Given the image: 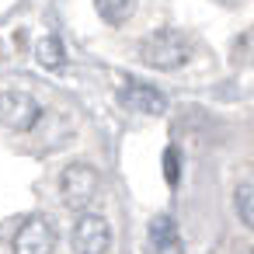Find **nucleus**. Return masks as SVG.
<instances>
[{
    "instance_id": "20e7f679",
    "label": "nucleus",
    "mask_w": 254,
    "mask_h": 254,
    "mask_svg": "<svg viewBox=\"0 0 254 254\" xmlns=\"http://www.w3.org/2000/svg\"><path fill=\"white\" fill-rule=\"evenodd\" d=\"M56 251V230L46 216H28L14 233V254H53Z\"/></svg>"
},
{
    "instance_id": "f8f14e48",
    "label": "nucleus",
    "mask_w": 254,
    "mask_h": 254,
    "mask_svg": "<svg viewBox=\"0 0 254 254\" xmlns=\"http://www.w3.org/2000/svg\"><path fill=\"white\" fill-rule=\"evenodd\" d=\"M226 4H240V0H226Z\"/></svg>"
},
{
    "instance_id": "423d86ee",
    "label": "nucleus",
    "mask_w": 254,
    "mask_h": 254,
    "mask_svg": "<svg viewBox=\"0 0 254 254\" xmlns=\"http://www.w3.org/2000/svg\"><path fill=\"white\" fill-rule=\"evenodd\" d=\"M119 101L129 112H143V115H164L167 112V98L153 84H143V80H126L119 87Z\"/></svg>"
},
{
    "instance_id": "7ed1b4c3",
    "label": "nucleus",
    "mask_w": 254,
    "mask_h": 254,
    "mask_svg": "<svg viewBox=\"0 0 254 254\" xmlns=\"http://www.w3.org/2000/svg\"><path fill=\"white\" fill-rule=\"evenodd\" d=\"M39 119H42V108L32 94H25V91H4L0 94V122L7 129L28 132Z\"/></svg>"
},
{
    "instance_id": "f03ea898",
    "label": "nucleus",
    "mask_w": 254,
    "mask_h": 254,
    "mask_svg": "<svg viewBox=\"0 0 254 254\" xmlns=\"http://www.w3.org/2000/svg\"><path fill=\"white\" fill-rule=\"evenodd\" d=\"M98 185H101V178L91 164H70L60 178V191L70 209H87L98 198Z\"/></svg>"
},
{
    "instance_id": "9d476101",
    "label": "nucleus",
    "mask_w": 254,
    "mask_h": 254,
    "mask_svg": "<svg viewBox=\"0 0 254 254\" xmlns=\"http://www.w3.org/2000/svg\"><path fill=\"white\" fill-rule=\"evenodd\" d=\"M237 216L254 230V185H240L237 188Z\"/></svg>"
},
{
    "instance_id": "6e6552de",
    "label": "nucleus",
    "mask_w": 254,
    "mask_h": 254,
    "mask_svg": "<svg viewBox=\"0 0 254 254\" xmlns=\"http://www.w3.org/2000/svg\"><path fill=\"white\" fill-rule=\"evenodd\" d=\"M136 4H139V0H94L98 14H101L108 25H122V21H129L132 11H136Z\"/></svg>"
},
{
    "instance_id": "f257e3e1",
    "label": "nucleus",
    "mask_w": 254,
    "mask_h": 254,
    "mask_svg": "<svg viewBox=\"0 0 254 254\" xmlns=\"http://www.w3.org/2000/svg\"><path fill=\"white\" fill-rule=\"evenodd\" d=\"M139 60L153 70H178L191 60V42L178 28H157L139 42Z\"/></svg>"
},
{
    "instance_id": "39448f33",
    "label": "nucleus",
    "mask_w": 254,
    "mask_h": 254,
    "mask_svg": "<svg viewBox=\"0 0 254 254\" xmlns=\"http://www.w3.org/2000/svg\"><path fill=\"white\" fill-rule=\"evenodd\" d=\"M70 240H73V251H77V254H105V251L112 247V230H108V223H105L101 216L84 212V216L77 219Z\"/></svg>"
},
{
    "instance_id": "9b49d317",
    "label": "nucleus",
    "mask_w": 254,
    "mask_h": 254,
    "mask_svg": "<svg viewBox=\"0 0 254 254\" xmlns=\"http://www.w3.org/2000/svg\"><path fill=\"white\" fill-rule=\"evenodd\" d=\"M178 174H181V164H178V150L171 146L164 153V178H167V185H178Z\"/></svg>"
},
{
    "instance_id": "0eeeda50",
    "label": "nucleus",
    "mask_w": 254,
    "mask_h": 254,
    "mask_svg": "<svg viewBox=\"0 0 254 254\" xmlns=\"http://www.w3.org/2000/svg\"><path fill=\"white\" fill-rule=\"evenodd\" d=\"M35 56L46 70H63L66 66V53H63V42L56 35H46L39 46H35Z\"/></svg>"
},
{
    "instance_id": "1a4fd4ad",
    "label": "nucleus",
    "mask_w": 254,
    "mask_h": 254,
    "mask_svg": "<svg viewBox=\"0 0 254 254\" xmlns=\"http://www.w3.org/2000/svg\"><path fill=\"white\" fill-rule=\"evenodd\" d=\"M167 247H174V219L171 216H157L153 223H150V251H167Z\"/></svg>"
}]
</instances>
